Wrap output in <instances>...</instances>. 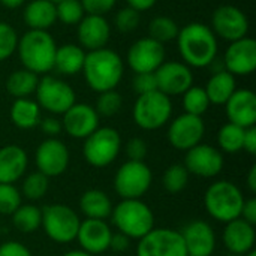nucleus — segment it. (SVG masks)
Segmentation results:
<instances>
[{
	"label": "nucleus",
	"instance_id": "obj_1",
	"mask_svg": "<svg viewBox=\"0 0 256 256\" xmlns=\"http://www.w3.org/2000/svg\"><path fill=\"white\" fill-rule=\"evenodd\" d=\"M177 46L188 66L207 68L218 56V36L202 22H189L178 30Z\"/></svg>",
	"mask_w": 256,
	"mask_h": 256
},
{
	"label": "nucleus",
	"instance_id": "obj_2",
	"mask_svg": "<svg viewBox=\"0 0 256 256\" xmlns=\"http://www.w3.org/2000/svg\"><path fill=\"white\" fill-rule=\"evenodd\" d=\"M124 72L123 58L110 48H100L86 52L82 75L87 86L96 92L104 93L116 90Z\"/></svg>",
	"mask_w": 256,
	"mask_h": 256
},
{
	"label": "nucleus",
	"instance_id": "obj_3",
	"mask_svg": "<svg viewBox=\"0 0 256 256\" xmlns=\"http://www.w3.org/2000/svg\"><path fill=\"white\" fill-rule=\"evenodd\" d=\"M56 40L46 30H28L18 38V56L24 69L45 75L54 68Z\"/></svg>",
	"mask_w": 256,
	"mask_h": 256
},
{
	"label": "nucleus",
	"instance_id": "obj_4",
	"mask_svg": "<svg viewBox=\"0 0 256 256\" xmlns=\"http://www.w3.org/2000/svg\"><path fill=\"white\" fill-rule=\"evenodd\" d=\"M112 225L130 240H141L154 228V214L141 200H122L112 207Z\"/></svg>",
	"mask_w": 256,
	"mask_h": 256
},
{
	"label": "nucleus",
	"instance_id": "obj_5",
	"mask_svg": "<svg viewBox=\"0 0 256 256\" xmlns=\"http://www.w3.org/2000/svg\"><path fill=\"white\" fill-rule=\"evenodd\" d=\"M244 204L243 192L237 184L228 180H219L208 186L204 194V207L210 218L228 224L238 219Z\"/></svg>",
	"mask_w": 256,
	"mask_h": 256
},
{
	"label": "nucleus",
	"instance_id": "obj_6",
	"mask_svg": "<svg viewBox=\"0 0 256 256\" xmlns=\"http://www.w3.org/2000/svg\"><path fill=\"white\" fill-rule=\"evenodd\" d=\"M172 116L171 98L159 90L140 94L134 104L132 117L138 128L144 130H158L165 126Z\"/></svg>",
	"mask_w": 256,
	"mask_h": 256
},
{
	"label": "nucleus",
	"instance_id": "obj_7",
	"mask_svg": "<svg viewBox=\"0 0 256 256\" xmlns=\"http://www.w3.org/2000/svg\"><path fill=\"white\" fill-rule=\"evenodd\" d=\"M80 218L74 208L64 204H50L42 208L44 232L50 240L58 244H68L76 240Z\"/></svg>",
	"mask_w": 256,
	"mask_h": 256
},
{
	"label": "nucleus",
	"instance_id": "obj_8",
	"mask_svg": "<svg viewBox=\"0 0 256 256\" xmlns=\"http://www.w3.org/2000/svg\"><path fill=\"white\" fill-rule=\"evenodd\" d=\"M122 150V136L114 128H98L82 144V156L93 168H106Z\"/></svg>",
	"mask_w": 256,
	"mask_h": 256
},
{
	"label": "nucleus",
	"instance_id": "obj_9",
	"mask_svg": "<svg viewBox=\"0 0 256 256\" xmlns=\"http://www.w3.org/2000/svg\"><path fill=\"white\" fill-rule=\"evenodd\" d=\"M153 172L146 162L128 160L114 176V190L122 200H141L150 189Z\"/></svg>",
	"mask_w": 256,
	"mask_h": 256
},
{
	"label": "nucleus",
	"instance_id": "obj_10",
	"mask_svg": "<svg viewBox=\"0 0 256 256\" xmlns=\"http://www.w3.org/2000/svg\"><path fill=\"white\" fill-rule=\"evenodd\" d=\"M34 94L38 105L51 114L63 116L76 102L74 88L63 80L50 75L39 80Z\"/></svg>",
	"mask_w": 256,
	"mask_h": 256
},
{
	"label": "nucleus",
	"instance_id": "obj_11",
	"mask_svg": "<svg viewBox=\"0 0 256 256\" xmlns=\"http://www.w3.org/2000/svg\"><path fill=\"white\" fill-rule=\"evenodd\" d=\"M136 256H188L180 231L171 228H153L138 240Z\"/></svg>",
	"mask_w": 256,
	"mask_h": 256
},
{
	"label": "nucleus",
	"instance_id": "obj_12",
	"mask_svg": "<svg viewBox=\"0 0 256 256\" xmlns=\"http://www.w3.org/2000/svg\"><path fill=\"white\" fill-rule=\"evenodd\" d=\"M70 162L68 146L57 138H46L34 152V164L39 172L48 178L60 177L66 172Z\"/></svg>",
	"mask_w": 256,
	"mask_h": 256
},
{
	"label": "nucleus",
	"instance_id": "obj_13",
	"mask_svg": "<svg viewBox=\"0 0 256 256\" xmlns=\"http://www.w3.org/2000/svg\"><path fill=\"white\" fill-rule=\"evenodd\" d=\"M206 134V124L202 117L183 112L176 117L168 128V141L170 144L180 152H188L192 147L201 144Z\"/></svg>",
	"mask_w": 256,
	"mask_h": 256
},
{
	"label": "nucleus",
	"instance_id": "obj_14",
	"mask_svg": "<svg viewBox=\"0 0 256 256\" xmlns=\"http://www.w3.org/2000/svg\"><path fill=\"white\" fill-rule=\"evenodd\" d=\"M183 165L189 174L201 178H213L224 170L225 159L219 148L208 144H198L186 152Z\"/></svg>",
	"mask_w": 256,
	"mask_h": 256
},
{
	"label": "nucleus",
	"instance_id": "obj_15",
	"mask_svg": "<svg viewBox=\"0 0 256 256\" xmlns=\"http://www.w3.org/2000/svg\"><path fill=\"white\" fill-rule=\"evenodd\" d=\"M126 60L135 74L154 72L165 62V46L150 36L141 38L130 45Z\"/></svg>",
	"mask_w": 256,
	"mask_h": 256
},
{
	"label": "nucleus",
	"instance_id": "obj_16",
	"mask_svg": "<svg viewBox=\"0 0 256 256\" xmlns=\"http://www.w3.org/2000/svg\"><path fill=\"white\" fill-rule=\"evenodd\" d=\"M213 33L225 40L234 42L248 36L249 20L246 14L232 4L219 6L212 16Z\"/></svg>",
	"mask_w": 256,
	"mask_h": 256
},
{
	"label": "nucleus",
	"instance_id": "obj_17",
	"mask_svg": "<svg viewBox=\"0 0 256 256\" xmlns=\"http://www.w3.org/2000/svg\"><path fill=\"white\" fill-rule=\"evenodd\" d=\"M154 76L158 90L170 98L183 94L194 86V74L190 68L182 62H164L154 70Z\"/></svg>",
	"mask_w": 256,
	"mask_h": 256
},
{
	"label": "nucleus",
	"instance_id": "obj_18",
	"mask_svg": "<svg viewBox=\"0 0 256 256\" xmlns=\"http://www.w3.org/2000/svg\"><path fill=\"white\" fill-rule=\"evenodd\" d=\"M225 70L234 76H246L254 74L256 69V42L246 36L230 44L224 56Z\"/></svg>",
	"mask_w": 256,
	"mask_h": 256
},
{
	"label": "nucleus",
	"instance_id": "obj_19",
	"mask_svg": "<svg viewBox=\"0 0 256 256\" xmlns=\"http://www.w3.org/2000/svg\"><path fill=\"white\" fill-rule=\"evenodd\" d=\"M62 126L69 136L75 140H86L99 128V116L94 106L75 102L63 114Z\"/></svg>",
	"mask_w": 256,
	"mask_h": 256
},
{
	"label": "nucleus",
	"instance_id": "obj_20",
	"mask_svg": "<svg viewBox=\"0 0 256 256\" xmlns=\"http://www.w3.org/2000/svg\"><path fill=\"white\" fill-rule=\"evenodd\" d=\"M112 231L105 220L99 219H86L81 220L76 240L80 248L92 255H100L110 249Z\"/></svg>",
	"mask_w": 256,
	"mask_h": 256
},
{
	"label": "nucleus",
	"instance_id": "obj_21",
	"mask_svg": "<svg viewBox=\"0 0 256 256\" xmlns=\"http://www.w3.org/2000/svg\"><path fill=\"white\" fill-rule=\"evenodd\" d=\"M188 256H212L216 249V234L206 220H192L180 231Z\"/></svg>",
	"mask_w": 256,
	"mask_h": 256
},
{
	"label": "nucleus",
	"instance_id": "obj_22",
	"mask_svg": "<svg viewBox=\"0 0 256 256\" xmlns=\"http://www.w3.org/2000/svg\"><path fill=\"white\" fill-rule=\"evenodd\" d=\"M228 122L243 129L256 124V94L249 88H240L225 104Z\"/></svg>",
	"mask_w": 256,
	"mask_h": 256
},
{
	"label": "nucleus",
	"instance_id": "obj_23",
	"mask_svg": "<svg viewBox=\"0 0 256 256\" xmlns=\"http://www.w3.org/2000/svg\"><path fill=\"white\" fill-rule=\"evenodd\" d=\"M111 38V26L102 15H86L78 22L80 46L87 51L105 48Z\"/></svg>",
	"mask_w": 256,
	"mask_h": 256
},
{
	"label": "nucleus",
	"instance_id": "obj_24",
	"mask_svg": "<svg viewBox=\"0 0 256 256\" xmlns=\"http://www.w3.org/2000/svg\"><path fill=\"white\" fill-rule=\"evenodd\" d=\"M222 240L225 248L231 252V255L244 256L255 248V226L248 224L242 218L234 219L225 224Z\"/></svg>",
	"mask_w": 256,
	"mask_h": 256
},
{
	"label": "nucleus",
	"instance_id": "obj_25",
	"mask_svg": "<svg viewBox=\"0 0 256 256\" xmlns=\"http://www.w3.org/2000/svg\"><path fill=\"white\" fill-rule=\"evenodd\" d=\"M28 158L22 147L9 144L0 148V184L16 183L27 171Z\"/></svg>",
	"mask_w": 256,
	"mask_h": 256
},
{
	"label": "nucleus",
	"instance_id": "obj_26",
	"mask_svg": "<svg viewBox=\"0 0 256 256\" xmlns=\"http://www.w3.org/2000/svg\"><path fill=\"white\" fill-rule=\"evenodd\" d=\"M24 24L30 30H46L56 24V4L48 0H32L22 10Z\"/></svg>",
	"mask_w": 256,
	"mask_h": 256
},
{
	"label": "nucleus",
	"instance_id": "obj_27",
	"mask_svg": "<svg viewBox=\"0 0 256 256\" xmlns=\"http://www.w3.org/2000/svg\"><path fill=\"white\" fill-rule=\"evenodd\" d=\"M86 51L76 44H64L57 46L54 57V68L58 74L72 76L82 72Z\"/></svg>",
	"mask_w": 256,
	"mask_h": 256
},
{
	"label": "nucleus",
	"instance_id": "obj_28",
	"mask_svg": "<svg viewBox=\"0 0 256 256\" xmlns=\"http://www.w3.org/2000/svg\"><path fill=\"white\" fill-rule=\"evenodd\" d=\"M204 90L207 93V98H208L210 104H213V105H225L228 102V99L232 96V93L237 90L236 76L232 74H230L228 70H225V69L218 70L210 76V80L207 81Z\"/></svg>",
	"mask_w": 256,
	"mask_h": 256
},
{
	"label": "nucleus",
	"instance_id": "obj_29",
	"mask_svg": "<svg viewBox=\"0 0 256 256\" xmlns=\"http://www.w3.org/2000/svg\"><path fill=\"white\" fill-rule=\"evenodd\" d=\"M80 208L86 219L105 220L111 216L112 202L104 190L88 189L80 198Z\"/></svg>",
	"mask_w": 256,
	"mask_h": 256
},
{
	"label": "nucleus",
	"instance_id": "obj_30",
	"mask_svg": "<svg viewBox=\"0 0 256 256\" xmlns=\"http://www.w3.org/2000/svg\"><path fill=\"white\" fill-rule=\"evenodd\" d=\"M10 122L20 129H33L40 122V106L30 98L15 99L10 105Z\"/></svg>",
	"mask_w": 256,
	"mask_h": 256
},
{
	"label": "nucleus",
	"instance_id": "obj_31",
	"mask_svg": "<svg viewBox=\"0 0 256 256\" xmlns=\"http://www.w3.org/2000/svg\"><path fill=\"white\" fill-rule=\"evenodd\" d=\"M38 82H39V75L27 69H18L8 76L6 90L15 99L30 98L32 94H34L38 88Z\"/></svg>",
	"mask_w": 256,
	"mask_h": 256
},
{
	"label": "nucleus",
	"instance_id": "obj_32",
	"mask_svg": "<svg viewBox=\"0 0 256 256\" xmlns=\"http://www.w3.org/2000/svg\"><path fill=\"white\" fill-rule=\"evenodd\" d=\"M12 224L20 232L33 234L40 228L42 210L34 204H21L12 213Z\"/></svg>",
	"mask_w": 256,
	"mask_h": 256
},
{
	"label": "nucleus",
	"instance_id": "obj_33",
	"mask_svg": "<svg viewBox=\"0 0 256 256\" xmlns=\"http://www.w3.org/2000/svg\"><path fill=\"white\" fill-rule=\"evenodd\" d=\"M244 130L246 129H243L237 124H232L230 122L226 124H224L218 132V144H219L220 152L230 153V154H236V153L242 152Z\"/></svg>",
	"mask_w": 256,
	"mask_h": 256
},
{
	"label": "nucleus",
	"instance_id": "obj_34",
	"mask_svg": "<svg viewBox=\"0 0 256 256\" xmlns=\"http://www.w3.org/2000/svg\"><path fill=\"white\" fill-rule=\"evenodd\" d=\"M210 100L207 98V93L204 87L200 86H192L183 93V110L186 114L198 116L202 117V114L207 112L210 108Z\"/></svg>",
	"mask_w": 256,
	"mask_h": 256
},
{
	"label": "nucleus",
	"instance_id": "obj_35",
	"mask_svg": "<svg viewBox=\"0 0 256 256\" xmlns=\"http://www.w3.org/2000/svg\"><path fill=\"white\" fill-rule=\"evenodd\" d=\"M50 188V178L39 171L30 172L24 177L21 184V196H26L28 201L42 200Z\"/></svg>",
	"mask_w": 256,
	"mask_h": 256
},
{
	"label": "nucleus",
	"instance_id": "obj_36",
	"mask_svg": "<svg viewBox=\"0 0 256 256\" xmlns=\"http://www.w3.org/2000/svg\"><path fill=\"white\" fill-rule=\"evenodd\" d=\"M178 26L177 22L170 18V16H165V15H159V16H154L150 24H148V33H150V38L164 44V42H170V40H174L178 34Z\"/></svg>",
	"mask_w": 256,
	"mask_h": 256
},
{
	"label": "nucleus",
	"instance_id": "obj_37",
	"mask_svg": "<svg viewBox=\"0 0 256 256\" xmlns=\"http://www.w3.org/2000/svg\"><path fill=\"white\" fill-rule=\"evenodd\" d=\"M189 176L190 174L182 164H174V165L168 166L162 177L164 189L168 194H180L182 190L186 189V186L189 183Z\"/></svg>",
	"mask_w": 256,
	"mask_h": 256
},
{
	"label": "nucleus",
	"instance_id": "obj_38",
	"mask_svg": "<svg viewBox=\"0 0 256 256\" xmlns=\"http://www.w3.org/2000/svg\"><path fill=\"white\" fill-rule=\"evenodd\" d=\"M56 14L57 21L66 26H78L86 12L80 0H62L56 3Z\"/></svg>",
	"mask_w": 256,
	"mask_h": 256
},
{
	"label": "nucleus",
	"instance_id": "obj_39",
	"mask_svg": "<svg viewBox=\"0 0 256 256\" xmlns=\"http://www.w3.org/2000/svg\"><path fill=\"white\" fill-rule=\"evenodd\" d=\"M122 105H123L122 94L116 90H108L99 93L94 110L99 117H112L122 110Z\"/></svg>",
	"mask_w": 256,
	"mask_h": 256
},
{
	"label": "nucleus",
	"instance_id": "obj_40",
	"mask_svg": "<svg viewBox=\"0 0 256 256\" xmlns=\"http://www.w3.org/2000/svg\"><path fill=\"white\" fill-rule=\"evenodd\" d=\"M18 46V34L15 28L8 24L0 21V62L8 60L9 57L14 56Z\"/></svg>",
	"mask_w": 256,
	"mask_h": 256
},
{
	"label": "nucleus",
	"instance_id": "obj_41",
	"mask_svg": "<svg viewBox=\"0 0 256 256\" xmlns=\"http://www.w3.org/2000/svg\"><path fill=\"white\" fill-rule=\"evenodd\" d=\"M21 192L14 184H0V214L12 216L21 206Z\"/></svg>",
	"mask_w": 256,
	"mask_h": 256
},
{
	"label": "nucleus",
	"instance_id": "obj_42",
	"mask_svg": "<svg viewBox=\"0 0 256 256\" xmlns=\"http://www.w3.org/2000/svg\"><path fill=\"white\" fill-rule=\"evenodd\" d=\"M140 21H141L140 12H136L135 9H132L129 6L128 8H122L116 14V16H114V26L122 33L134 32L140 26Z\"/></svg>",
	"mask_w": 256,
	"mask_h": 256
},
{
	"label": "nucleus",
	"instance_id": "obj_43",
	"mask_svg": "<svg viewBox=\"0 0 256 256\" xmlns=\"http://www.w3.org/2000/svg\"><path fill=\"white\" fill-rule=\"evenodd\" d=\"M132 88H134L135 93H138V96L140 94H146V93H152V92L158 90L154 72L135 74V76L132 80Z\"/></svg>",
	"mask_w": 256,
	"mask_h": 256
},
{
	"label": "nucleus",
	"instance_id": "obj_44",
	"mask_svg": "<svg viewBox=\"0 0 256 256\" xmlns=\"http://www.w3.org/2000/svg\"><path fill=\"white\" fill-rule=\"evenodd\" d=\"M148 153V147L147 142L140 138V136H134L128 141L126 144V154L129 158V160H136V162H144V159L147 158Z\"/></svg>",
	"mask_w": 256,
	"mask_h": 256
},
{
	"label": "nucleus",
	"instance_id": "obj_45",
	"mask_svg": "<svg viewBox=\"0 0 256 256\" xmlns=\"http://www.w3.org/2000/svg\"><path fill=\"white\" fill-rule=\"evenodd\" d=\"M87 15H105L116 6L117 0H80Z\"/></svg>",
	"mask_w": 256,
	"mask_h": 256
},
{
	"label": "nucleus",
	"instance_id": "obj_46",
	"mask_svg": "<svg viewBox=\"0 0 256 256\" xmlns=\"http://www.w3.org/2000/svg\"><path fill=\"white\" fill-rule=\"evenodd\" d=\"M0 256H33L32 252L20 242H6L0 244Z\"/></svg>",
	"mask_w": 256,
	"mask_h": 256
},
{
	"label": "nucleus",
	"instance_id": "obj_47",
	"mask_svg": "<svg viewBox=\"0 0 256 256\" xmlns=\"http://www.w3.org/2000/svg\"><path fill=\"white\" fill-rule=\"evenodd\" d=\"M40 124V129L45 135H48L50 138H54L57 136L62 130H63V126H62V122L56 117H46L44 120L39 122Z\"/></svg>",
	"mask_w": 256,
	"mask_h": 256
},
{
	"label": "nucleus",
	"instance_id": "obj_48",
	"mask_svg": "<svg viewBox=\"0 0 256 256\" xmlns=\"http://www.w3.org/2000/svg\"><path fill=\"white\" fill-rule=\"evenodd\" d=\"M240 218L243 220H246L248 224L250 225H256V198H249V200H244V204H243V208H242V214Z\"/></svg>",
	"mask_w": 256,
	"mask_h": 256
},
{
	"label": "nucleus",
	"instance_id": "obj_49",
	"mask_svg": "<svg viewBox=\"0 0 256 256\" xmlns=\"http://www.w3.org/2000/svg\"><path fill=\"white\" fill-rule=\"evenodd\" d=\"M243 150L248 152L249 154H256V128H248L244 130V140H243Z\"/></svg>",
	"mask_w": 256,
	"mask_h": 256
},
{
	"label": "nucleus",
	"instance_id": "obj_50",
	"mask_svg": "<svg viewBox=\"0 0 256 256\" xmlns=\"http://www.w3.org/2000/svg\"><path fill=\"white\" fill-rule=\"evenodd\" d=\"M130 246V238H128L126 236L116 232L111 237V243H110V249H112L114 252H124L128 250Z\"/></svg>",
	"mask_w": 256,
	"mask_h": 256
},
{
	"label": "nucleus",
	"instance_id": "obj_51",
	"mask_svg": "<svg viewBox=\"0 0 256 256\" xmlns=\"http://www.w3.org/2000/svg\"><path fill=\"white\" fill-rule=\"evenodd\" d=\"M126 2H128L129 8L135 9L136 12L148 10V9H152L158 3V0H126Z\"/></svg>",
	"mask_w": 256,
	"mask_h": 256
},
{
	"label": "nucleus",
	"instance_id": "obj_52",
	"mask_svg": "<svg viewBox=\"0 0 256 256\" xmlns=\"http://www.w3.org/2000/svg\"><path fill=\"white\" fill-rule=\"evenodd\" d=\"M248 188L250 189L252 194H256V165H254L249 170V174H248Z\"/></svg>",
	"mask_w": 256,
	"mask_h": 256
},
{
	"label": "nucleus",
	"instance_id": "obj_53",
	"mask_svg": "<svg viewBox=\"0 0 256 256\" xmlns=\"http://www.w3.org/2000/svg\"><path fill=\"white\" fill-rule=\"evenodd\" d=\"M26 3V0H0V4H3L8 9H16L20 6H22Z\"/></svg>",
	"mask_w": 256,
	"mask_h": 256
},
{
	"label": "nucleus",
	"instance_id": "obj_54",
	"mask_svg": "<svg viewBox=\"0 0 256 256\" xmlns=\"http://www.w3.org/2000/svg\"><path fill=\"white\" fill-rule=\"evenodd\" d=\"M62 256H94V255L87 254V252H84L82 249H74V250H69V252L63 254Z\"/></svg>",
	"mask_w": 256,
	"mask_h": 256
},
{
	"label": "nucleus",
	"instance_id": "obj_55",
	"mask_svg": "<svg viewBox=\"0 0 256 256\" xmlns=\"http://www.w3.org/2000/svg\"><path fill=\"white\" fill-rule=\"evenodd\" d=\"M244 256H256V250H255V249H254V250H250L249 254H246V255H244Z\"/></svg>",
	"mask_w": 256,
	"mask_h": 256
},
{
	"label": "nucleus",
	"instance_id": "obj_56",
	"mask_svg": "<svg viewBox=\"0 0 256 256\" xmlns=\"http://www.w3.org/2000/svg\"><path fill=\"white\" fill-rule=\"evenodd\" d=\"M48 2H51V3H54V4H56V3H58V2H62V0H48Z\"/></svg>",
	"mask_w": 256,
	"mask_h": 256
},
{
	"label": "nucleus",
	"instance_id": "obj_57",
	"mask_svg": "<svg viewBox=\"0 0 256 256\" xmlns=\"http://www.w3.org/2000/svg\"><path fill=\"white\" fill-rule=\"evenodd\" d=\"M231 256H237V255H231Z\"/></svg>",
	"mask_w": 256,
	"mask_h": 256
}]
</instances>
